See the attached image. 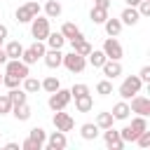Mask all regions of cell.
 <instances>
[{
	"mask_svg": "<svg viewBox=\"0 0 150 150\" xmlns=\"http://www.w3.org/2000/svg\"><path fill=\"white\" fill-rule=\"evenodd\" d=\"M84 94H89V87H87V84H73V87H70V96H73V98L84 96Z\"/></svg>",
	"mask_w": 150,
	"mask_h": 150,
	"instance_id": "cell-37",
	"label": "cell"
},
{
	"mask_svg": "<svg viewBox=\"0 0 150 150\" xmlns=\"http://www.w3.org/2000/svg\"><path fill=\"white\" fill-rule=\"evenodd\" d=\"M5 150H19V143H7Z\"/></svg>",
	"mask_w": 150,
	"mask_h": 150,
	"instance_id": "cell-45",
	"label": "cell"
},
{
	"mask_svg": "<svg viewBox=\"0 0 150 150\" xmlns=\"http://www.w3.org/2000/svg\"><path fill=\"white\" fill-rule=\"evenodd\" d=\"M45 145H47L49 150H63V148L68 145L66 131H59V129H56V131H54V134H52V136H49V138L45 141Z\"/></svg>",
	"mask_w": 150,
	"mask_h": 150,
	"instance_id": "cell-11",
	"label": "cell"
},
{
	"mask_svg": "<svg viewBox=\"0 0 150 150\" xmlns=\"http://www.w3.org/2000/svg\"><path fill=\"white\" fill-rule=\"evenodd\" d=\"M26 7L30 9V14H33V16H38V14H40V9H42V7H40L35 0H28V2H26Z\"/></svg>",
	"mask_w": 150,
	"mask_h": 150,
	"instance_id": "cell-41",
	"label": "cell"
},
{
	"mask_svg": "<svg viewBox=\"0 0 150 150\" xmlns=\"http://www.w3.org/2000/svg\"><path fill=\"white\" fill-rule=\"evenodd\" d=\"M112 122H115L112 112H98L96 115V127L98 129H108V127H112Z\"/></svg>",
	"mask_w": 150,
	"mask_h": 150,
	"instance_id": "cell-29",
	"label": "cell"
},
{
	"mask_svg": "<svg viewBox=\"0 0 150 150\" xmlns=\"http://www.w3.org/2000/svg\"><path fill=\"white\" fill-rule=\"evenodd\" d=\"M7 96H9V101H12V105H19V103H26V96H28V94H26L23 89H19V87H14V89H9V94H7Z\"/></svg>",
	"mask_w": 150,
	"mask_h": 150,
	"instance_id": "cell-28",
	"label": "cell"
},
{
	"mask_svg": "<svg viewBox=\"0 0 150 150\" xmlns=\"http://www.w3.org/2000/svg\"><path fill=\"white\" fill-rule=\"evenodd\" d=\"M61 35L68 40V42H77V40H82L84 35H82V30L75 26V23H70V21H66L63 26H61Z\"/></svg>",
	"mask_w": 150,
	"mask_h": 150,
	"instance_id": "cell-13",
	"label": "cell"
},
{
	"mask_svg": "<svg viewBox=\"0 0 150 150\" xmlns=\"http://www.w3.org/2000/svg\"><path fill=\"white\" fill-rule=\"evenodd\" d=\"M70 47H73V52L75 54H82V56H87L89 52H91V45L82 38V40H77V42H70Z\"/></svg>",
	"mask_w": 150,
	"mask_h": 150,
	"instance_id": "cell-32",
	"label": "cell"
},
{
	"mask_svg": "<svg viewBox=\"0 0 150 150\" xmlns=\"http://www.w3.org/2000/svg\"><path fill=\"white\" fill-rule=\"evenodd\" d=\"M42 59H45V66L47 68H59L61 61H63V54H61V49H47Z\"/></svg>",
	"mask_w": 150,
	"mask_h": 150,
	"instance_id": "cell-15",
	"label": "cell"
},
{
	"mask_svg": "<svg viewBox=\"0 0 150 150\" xmlns=\"http://www.w3.org/2000/svg\"><path fill=\"white\" fill-rule=\"evenodd\" d=\"M47 45H49V49H61V47L66 45V38L61 35V30H59V33H52V30H49V35H47Z\"/></svg>",
	"mask_w": 150,
	"mask_h": 150,
	"instance_id": "cell-24",
	"label": "cell"
},
{
	"mask_svg": "<svg viewBox=\"0 0 150 150\" xmlns=\"http://www.w3.org/2000/svg\"><path fill=\"white\" fill-rule=\"evenodd\" d=\"M120 138H122L124 143H136L138 134H136V131H134V129H131V127L127 124V127H122V129H120Z\"/></svg>",
	"mask_w": 150,
	"mask_h": 150,
	"instance_id": "cell-33",
	"label": "cell"
},
{
	"mask_svg": "<svg viewBox=\"0 0 150 150\" xmlns=\"http://www.w3.org/2000/svg\"><path fill=\"white\" fill-rule=\"evenodd\" d=\"M124 2H127V7H136L141 0H124Z\"/></svg>",
	"mask_w": 150,
	"mask_h": 150,
	"instance_id": "cell-47",
	"label": "cell"
},
{
	"mask_svg": "<svg viewBox=\"0 0 150 150\" xmlns=\"http://www.w3.org/2000/svg\"><path fill=\"white\" fill-rule=\"evenodd\" d=\"M19 82H21V80H19V77H14V75H7V73L2 75V84H5L7 89H14V87H19Z\"/></svg>",
	"mask_w": 150,
	"mask_h": 150,
	"instance_id": "cell-38",
	"label": "cell"
},
{
	"mask_svg": "<svg viewBox=\"0 0 150 150\" xmlns=\"http://www.w3.org/2000/svg\"><path fill=\"white\" fill-rule=\"evenodd\" d=\"M129 110H131V112H136V115H143V117H148V115H150V98H145V96H141V94L131 96Z\"/></svg>",
	"mask_w": 150,
	"mask_h": 150,
	"instance_id": "cell-7",
	"label": "cell"
},
{
	"mask_svg": "<svg viewBox=\"0 0 150 150\" xmlns=\"http://www.w3.org/2000/svg\"><path fill=\"white\" fill-rule=\"evenodd\" d=\"M103 28H105V33H108V38H117L120 33H122V21L120 19H105L103 21Z\"/></svg>",
	"mask_w": 150,
	"mask_h": 150,
	"instance_id": "cell-16",
	"label": "cell"
},
{
	"mask_svg": "<svg viewBox=\"0 0 150 150\" xmlns=\"http://www.w3.org/2000/svg\"><path fill=\"white\" fill-rule=\"evenodd\" d=\"M61 66H66L70 73H82V70L87 68V56H82V54H75V52H70V54H63V61H61Z\"/></svg>",
	"mask_w": 150,
	"mask_h": 150,
	"instance_id": "cell-5",
	"label": "cell"
},
{
	"mask_svg": "<svg viewBox=\"0 0 150 150\" xmlns=\"http://www.w3.org/2000/svg\"><path fill=\"white\" fill-rule=\"evenodd\" d=\"M91 108H94L91 94H84V96H77V98H75V110H77V112H89Z\"/></svg>",
	"mask_w": 150,
	"mask_h": 150,
	"instance_id": "cell-17",
	"label": "cell"
},
{
	"mask_svg": "<svg viewBox=\"0 0 150 150\" xmlns=\"http://www.w3.org/2000/svg\"><path fill=\"white\" fill-rule=\"evenodd\" d=\"M105 54H103V49H91L89 54H87V63H91L94 68H101L103 63H105Z\"/></svg>",
	"mask_w": 150,
	"mask_h": 150,
	"instance_id": "cell-20",
	"label": "cell"
},
{
	"mask_svg": "<svg viewBox=\"0 0 150 150\" xmlns=\"http://www.w3.org/2000/svg\"><path fill=\"white\" fill-rule=\"evenodd\" d=\"M14 16H16V21H19V23H30V19H33V14H30V9H28L26 5H21V7H16V12H14Z\"/></svg>",
	"mask_w": 150,
	"mask_h": 150,
	"instance_id": "cell-30",
	"label": "cell"
},
{
	"mask_svg": "<svg viewBox=\"0 0 150 150\" xmlns=\"http://www.w3.org/2000/svg\"><path fill=\"white\" fill-rule=\"evenodd\" d=\"M94 7H103V9H110V0H94Z\"/></svg>",
	"mask_w": 150,
	"mask_h": 150,
	"instance_id": "cell-43",
	"label": "cell"
},
{
	"mask_svg": "<svg viewBox=\"0 0 150 150\" xmlns=\"http://www.w3.org/2000/svg\"><path fill=\"white\" fill-rule=\"evenodd\" d=\"M0 38H7V26L0 23Z\"/></svg>",
	"mask_w": 150,
	"mask_h": 150,
	"instance_id": "cell-46",
	"label": "cell"
},
{
	"mask_svg": "<svg viewBox=\"0 0 150 150\" xmlns=\"http://www.w3.org/2000/svg\"><path fill=\"white\" fill-rule=\"evenodd\" d=\"M89 19H91L94 23H103V21L108 19V9H103V7H91Z\"/></svg>",
	"mask_w": 150,
	"mask_h": 150,
	"instance_id": "cell-31",
	"label": "cell"
},
{
	"mask_svg": "<svg viewBox=\"0 0 150 150\" xmlns=\"http://www.w3.org/2000/svg\"><path fill=\"white\" fill-rule=\"evenodd\" d=\"M129 127H131L136 134H141V131H145V129H148V122H145V117H143V115H136V117L131 120V124H129Z\"/></svg>",
	"mask_w": 150,
	"mask_h": 150,
	"instance_id": "cell-34",
	"label": "cell"
},
{
	"mask_svg": "<svg viewBox=\"0 0 150 150\" xmlns=\"http://www.w3.org/2000/svg\"><path fill=\"white\" fill-rule=\"evenodd\" d=\"M103 54H105L108 59L120 61V59H122V54H124V49H122V45H120L115 38H105V42H103Z\"/></svg>",
	"mask_w": 150,
	"mask_h": 150,
	"instance_id": "cell-9",
	"label": "cell"
},
{
	"mask_svg": "<svg viewBox=\"0 0 150 150\" xmlns=\"http://www.w3.org/2000/svg\"><path fill=\"white\" fill-rule=\"evenodd\" d=\"M5 63H7V52L0 47V66H5Z\"/></svg>",
	"mask_w": 150,
	"mask_h": 150,
	"instance_id": "cell-44",
	"label": "cell"
},
{
	"mask_svg": "<svg viewBox=\"0 0 150 150\" xmlns=\"http://www.w3.org/2000/svg\"><path fill=\"white\" fill-rule=\"evenodd\" d=\"M105 134H103V141H105V145L110 148V150H122L124 148V141L120 138V131L117 129H112V127H108V129H103Z\"/></svg>",
	"mask_w": 150,
	"mask_h": 150,
	"instance_id": "cell-10",
	"label": "cell"
},
{
	"mask_svg": "<svg viewBox=\"0 0 150 150\" xmlns=\"http://www.w3.org/2000/svg\"><path fill=\"white\" fill-rule=\"evenodd\" d=\"M28 138H30V141H35L40 148H45V141H47V131H45L42 127H33V129L28 131Z\"/></svg>",
	"mask_w": 150,
	"mask_h": 150,
	"instance_id": "cell-23",
	"label": "cell"
},
{
	"mask_svg": "<svg viewBox=\"0 0 150 150\" xmlns=\"http://www.w3.org/2000/svg\"><path fill=\"white\" fill-rule=\"evenodd\" d=\"M45 52H47V47H45V42L42 40H35L30 47H23V54H21V61L26 63V66H33V63H38L42 56H45Z\"/></svg>",
	"mask_w": 150,
	"mask_h": 150,
	"instance_id": "cell-1",
	"label": "cell"
},
{
	"mask_svg": "<svg viewBox=\"0 0 150 150\" xmlns=\"http://www.w3.org/2000/svg\"><path fill=\"white\" fill-rule=\"evenodd\" d=\"M101 70H103V75H105L108 80H115V77L122 75V63L115 61V59H105V63L101 66Z\"/></svg>",
	"mask_w": 150,
	"mask_h": 150,
	"instance_id": "cell-12",
	"label": "cell"
},
{
	"mask_svg": "<svg viewBox=\"0 0 150 150\" xmlns=\"http://www.w3.org/2000/svg\"><path fill=\"white\" fill-rule=\"evenodd\" d=\"M12 112V101L7 94H0V115H9Z\"/></svg>",
	"mask_w": 150,
	"mask_h": 150,
	"instance_id": "cell-36",
	"label": "cell"
},
{
	"mask_svg": "<svg viewBox=\"0 0 150 150\" xmlns=\"http://www.w3.org/2000/svg\"><path fill=\"white\" fill-rule=\"evenodd\" d=\"M141 87H143V82L138 80V75H129V77H124V82L120 84L117 94L122 96V101H129L131 96H136V94L141 91Z\"/></svg>",
	"mask_w": 150,
	"mask_h": 150,
	"instance_id": "cell-2",
	"label": "cell"
},
{
	"mask_svg": "<svg viewBox=\"0 0 150 150\" xmlns=\"http://www.w3.org/2000/svg\"><path fill=\"white\" fill-rule=\"evenodd\" d=\"M5 52H7V59H21V54H23V45L21 42H9L7 47H5Z\"/></svg>",
	"mask_w": 150,
	"mask_h": 150,
	"instance_id": "cell-26",
	"label": "cell"
},
{
	"mask_svg": "<svg viewBox=\"0 0 150 150\" xmlns=\"http://www.w3.org/2000/svg\"><path fill=\"white\" fill-rule=\"evenodd\" d=\"M138 80H141V82H150V66H143V68L138 70Z\"/></svg>",
	"mask_w": 150,
	"mask_h": 150,
	"instance_id": "cell-40",
	"label": "cell"
},
{
	"mask_svg": "<svg viewBox=\"0 0 150 150\" xmlns=\"http://www.w3.org/2000/svg\"><path fill=\"white\" fill-rule=\"evenodd\" d=\"M21 148H23V150H42V148H40L35 141H30V138H26V141L21 143Z\"/></svg>",
	"mask_w": 150,
	"mask_h": 150,
	"instance_id": "cell-42",
	"label": "cell"
},
{
	"mask_svg": "<svg viewBox=\"0 0 150 150\" xmlns=\"http://www.w3.org/2000/svg\"><path fill=\"white\" fill-rule=\"evenodd\" d=\"M30 35L35 38V40H47V35H49V19L47 16H33L30 19Z\"/></svg>",
	"mask_w": 150,
	"mask_h": 150,
	"instance_id": "cell-3",
	"label": "cell"
},
{
	"mask_svg": "<svg viewBox=\"0 0 150 150\" xmlns=\"http://www.w3.org/2000/svg\"><path fill=\"white\" fill-rule=\"evenodd\" d=\"M136 9H138L141 16H150V0H141V2L136 5Z\"/></svg>",
	"mask_w": 150,
	"mask_h": 150,
	"instance_id": "cell-39",
	"label": "cell"
},
{
	"mask_svg": "<svg viewBox=\"0 0 150 150\" xmlns=\"http://www.w3.org/2000/svg\"><path fill=\"white\" fill-rule=\"evenodd\" d=\"M96 91L101 94V96H108V94H112V82L105 77V80H101L98 84H96Z\"/></svg>",
	"mask_w": 150,
	"mask_h": 150,
	"instance_id": "cell-35",
	"label": "cell"
},
{
	"mask_svg": "<svg viewBox=\"0 0 150 150\" xmlns=\"http://www.w3.org/2000/svg\"><path fill=\"white\" fill-rule=\"evenodd\" d=\"M12 115L19 120V122H26V120H30V105L28 103H19V105H12Z\"/></svg>",
	"mask_w": 150,
	"mask_h": 150,
	"instance_id": "cell-18",
	"label": "cell"
},
{
	"mask_svg": "<svg viewBox=\"0 0 150 150\" xmlns=\"http://www.w3.org/2000/svg\"><path fill=\"white\" fill-rule=\"evenodd\" d=\"M80 136H82L84 141H94V138L98 136V127H96V122H87V124H82V127H80Z\"/></svg>",
	"mask_w": 150,
	"mask_h": 150,
	"instance_id": "cell-21",
	"label": "cell"
},
{
	"mask_svg": "<svg viewBox=\"0 0 150 150\" xmlns=\"http://www.w3.org/2000/svg\"><path fill=\"white\" fill-rule=\"evenodd\" d=\"M70 101H73L70 89H61V87H59L56 91H52V94H49V101H47V103H49V108H52V110H66V105H68Z\"/></svg>",
	"mask_w": 150,
	"mask_h": 150,
	"instance_id": "cell-4",
	"label": "cell"
},
{
	"mask_svg": "<svg viewBox=\"0 0 150 150\" xmlns=\"http://www.w3.org/2000/svg\"><path fill=\"white\" fill-rule=\"evenodd\" d=\"M61 12H63V7H61L59 0H47V5H45V16L47 19H56V16H61Z\"/></svg>",
	"mask_w": 150,
	"mask_h": 150,
	"instance_id": "cell-19",
	"label": "cell"
},
{
	"mask_svg": "<svg viewBox=\"0 0 150 150\" xmlns=\"http://www.w3.org/2000/svg\"><path fill=\"white\" fill-rule=\"evenodd\" d=\"M61 87V82H59V77H54V75H49V77H45L42 82H40V89H45L47 94H52V91H56Z\"/></svg>",
	"mask_w": 150,
	"mask_h": 150,
	"instance_id": "cell-27",
	"label": "cell"
},
{
	"mask_svg": "<svg viewBox=\"0 0 150 150\" xmlns=\"http://www.w3.org/2000/svg\"><path fill=\"white\" fill-rule=\"evenodd\" d=\"M52 122H54V127H56L59 131H70V129L75 127V120H73L68 112H63V110H54Z\"/></svg>",
	"mask_w": 150,
	"mask_h": 150,
	"instance_id": "cell-8",
	"label": "cell"
},
{
	"mask_svg": "<svg viewBox=\"0 0 150 150\" xmlns=\"http://www.w3.org/2000/svg\"><path fill=\"white\" fill-rule=\"evenodd\" d=\"M21 82H23V87H21V89H23L26 94H35V91H40V80H38V77H30V75H26Z\"/></svg>",
	"mask_w": 150,
	"mask_h": 150,
	"instance_id": "cell-25",
	"label": "cell"
},
{
	"mask_svg": "<svg viewBox=\"0 0 150 150\" xmlns=\"http://www.w3.org/2000/svg\"><path fill=\"white\" fill-rule=\"evenodd\" d=\"M110 112H112V117H115V120H127L131 110H129V103H127V101H120V103H115V105H112V110H110Z\"/></svg>",
	"mask_w": 150,
	"mask_h": 150,
	"instance_id": "cell-22",
	"label": "cell"
},
{
	"mask_svg": "<svg viewBox=\"0 0 150 150\" xmlns=\"http://www.w3.org/2000/svg\"><path fill=\"white\" fill-rule=\"evenodd\" d=\"M120 21H122V26H136L141 21V14H138L136 7H124L122 14H120Z\"/></svg>",
	"mask_w": 150,
	"mask_h": 150,
	"instance_id": "cell-14",
	"label": "cell"
},
{
	"mask_svg": "<svg viewBox=\"0 0 150 150\" xmlns=\"http://www.w3.org/2000/svg\"><path fill=\"white\" fill-rule=\"evenodd\" d=\"M5 73H7V75H14V77H19V80H23L26 75H30V73H28V66H26L21 59H7Z\"/></svg>",
	"mask_w": 150,
	"mask_h": 150,
	"instance_id": "cell-6",
	"label": "cell"
},
{
	"mask_svg": "<svg viewBox=\"0 0 150 150\" xmlns=\"http://www.w3.org/2000/svg\"><path fill=\"white\" fill-rule=\"evenodd\" d=\"M0 87H2V75H0Z\"/></svg>",
	"mask_w": 150,
	"mask_h": 150,
	"instance_id": "cell-49",
	"label": "cell"
},
{
	"mask_svg": "<svg viewBox=\"0 0 150 150\" xmlns=\"http://www.w3.org/2000/svg\"><path fill=\"white\" fill-rule=\"evenodd\" d=\"M2 42H5V38H0V47H2Z\"/></svg>",
	"mask_w": 150,
	"mask_h": 150,
	"instance_id": "cell-48",
	"label": "cell"
}]
</instances>
